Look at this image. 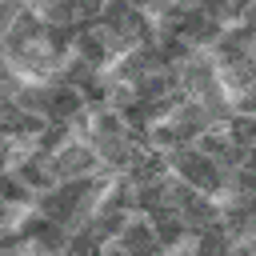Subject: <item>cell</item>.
Returning <instances> with one entry per match:
<instances>
[{
    "label": "cell",
    "mask_w": 256,
    "mask_h": 256,
    "mask_svg": "<svg viewBox=\"0 0 256 256\" xmlns=\"http://www.w3.org/2000/svg\"><path fill=\"white\" fill-rule=\"evenodd\" d=\"M152 140H156V144H176V132H172V128H156Z\"/></svg>",
    "instance_id": "15"
},
{
    "label": "cell",
    "mask_w": 256,
    "mask_h": 256,
    "mask_svg": "<svg viewBox=\"0 0 256 256\" xmlns=\"http://www.w3.org/2000/svg\"><path fill=\"white\" fill-rule=\"evenodd\" d=\"M156 240H160V244H176V240H180V224H168V220H160V228H156Z\"/></svg>",
    "instance_id": "12"
},
{
    "label": "cell",
    "mask_w": 256,
    "mask_h": 256,
    "mask_svg": "<svg viewBox=\"0 0 256 256\" xmlns=\"http://www.w3.org/2000/svg\"><path fill=\"white\" fill-rule=\"evenodd\" d=\"M64 132H68L64 124H52V128H48V132L40 136V148H44V152H52V148H56V144L64 140Z\"/></svg>",
    "instance_id": "10"
},
{
    "label": "cell",
    "mask_w": 256,
    "mask_h": 256,
    "mask_svg": "<svg viewBox=\"0 0 256 256\" xmlns=\"http://www.w3.org/2000/svg\"><path fill=\"white\" fill-rule=\"evenodd\" d=\"M68 248H72V252H92V248H100V236H96V232H84V236L68 240Z\"/></svg>",
    "instance_id": "11"
},
{
    "label": "cell",
    "mask_w": 256,
    "mask_h": 256,
    "mask_svg": "<svg viewBox=\"0 0 256 256\" xmlns=\"http://www.w3.org/2000/svg\"><path fill=\"white\" fill-rule=\"evenodd\" d=\"M228 124H232V136H236V144H240V148H244V144L252 140V132H256L248 116H228Z\"/></svg>",
    "instance_id": "8"
},
{
    "label": "cell",
    "mask_w": 256,
    "mask_h": 256,
    "mask_svg": "<svg viewBox=\"0 0 256 256\" xmlns=\"http://www.w3.org/2000/svg\"><path fill=\"white\" fill-rule=\"evenodd\" d=\"M80 60H88V64H100L104 60V52H108V44H104V36H92V32H80Z\"/></svg>",
    "instance_id": "6"
},
{
    "label": "cell",
    "mask_w": 256,
    "mask_h": 256,
    "mask_svg": "<svg viewBox=\"0 0 256 256\" xmlns=\"http://www.w3.org/2000/svg\"><path fill=\"white\" fill-rule=\"evenodd\" d=\"M0 192H4V200H24V196H28V192H24L12 176H4V180H0Z\"/></svg>",
    "instance_id": "13"
},
{
    "label": "cell",
    "mask_w": 256,
    "mask_h": 256,
    "mask_svg": "<svg viewBox=\"0 0 256 256\" xmlns=\"http://www.w3.org/2000/svg\"><path fill=\"white\" fill-rule=\"evenodd\" d=\"M44 248H64V232H60V224L56 220H48L44 228H40V236H36Z\"/></svg>",
    "instance_id": "9"
},
{
    "label": "cell",
    "mask_w": 256,
    "mask_h": 256,
    "mask_svg": "<svg viewBox=\"0 0 256 256\" xmlns=\"http://www.w3.org/2000/svg\"><path fill=\"white\" fill-rule=\"evenodd\" d=\"M80 100H84V96H76V92H72V84H60V88H56V104H52L48 120H52V124H64V120H72V116L80 112Z\"/></svg>",
    "instance_id": "3"
},
{
    "label": "cell",
    "mask_w": 256,
    "mask_h": 256,
    "mask_svg": "<svg viewBox=\"0 0 256 256\" xmlns=\"http://www.w3.org/2000/svg\"><path fill=\"white\" fill-rule=\"evenodd\" d=\"M200 148H204L208 156H216L224 168H232V164H240V160H244V148H240V144H224L220 136H204V140H200Z\"/></svg>",
    "instance_id": "4"
},
{
    "label": "cell",
    "mask_w": 256,
    "mask_h": 256,
    "mask_svg": "<svg viewBox=\"0 0 256 256\" xmlns=\"http://www.w3.org/2000/svg\"><path fill=\"white\" fill-rule=\"evenodd\" d=\"M40 128H44V120H40V116H32V112H28V116H20V124H16V132H40Z\"/></svg>",
    "instance_id": "14"
},
{
    "label": "cell",
    "mask_w": 256,
    "mask_h": 256,
    "mask_svg": "<svg viewBox=\"0 0 256 256\" xmlns=\"http://www.w3.org/2000/svg\"><path fill=\"white\" fill-rule=\"evenodd\" d=\"M80 92H84V100H88V104H104V100L112 96L108 80H96V76H88V80L80 84Z\"/></svg>",
    "instance_id": "7"
},
{
    "label": "cell",
    "mask_w": 256,
    "mask_h": 256,
    "mask_svg": "<svg viewBox=\"0 0 256 256\" xmlns=\"http://www.w3.org/2000/svg\"><path fill=\"white\" fill-rule=\"evenodd\" d=\"M156 244H160V240H156L148 228H140V224H132V228L120 236V248H132V252H152Z\"/></svg>",
    "instance_id": "5"
},
{
    "label": "cell",
    "mask_w": 256,
    "mask_h": 256,
    "mask_svg": "<svg viewBox=\"0 0 256 256\" xmlns=\"http://www.w3.org/2000/svg\"><path fill=\"white\" fill-rule=\"evenodd\" d=\"M56 88L60 84H28L24 92H20V104L28 108V112H52V104H56Z\"/></svg>",
    "instance_id": "2"
},
{
    "label": "cell",
    "mask_w": 256,
    "mask_h": 256,
    "mask_svg": "<svg viewBox=\"0 0 256 256\" xmlns=\"http://www.w3.org/2000/svg\"><path fill=\"white\" fill-rule=\"evenodd\" d=\"M92 160H96V152H92V148H84V144H72V148H64V152L52 160V172L68 180V176H76V172L92 168Z\"/></svg>",
    "instance_id": "1"
}]
</instances>
